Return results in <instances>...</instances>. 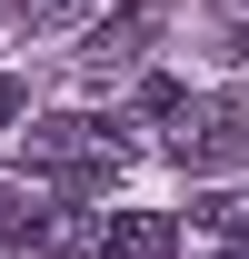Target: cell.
<instances>
[{
  "instance_id": "1",
  "label": "cell",
  "mask_w": 249,
  "mask_h": 259,
  "mask_svg": "<svg viewBox=\"0 0 249 259\" xmlns=\"http://www.w3.org/2000/svg\"><path fill=\"white\" fill-rule=\"evenodd\" d=\"M10 140H20V169H40V180H120L130 169V140L110 120H90V110L30 120V130H10Z\"/></svg>"
},
{
  "instance_id": "2",
  "label": "cell",
  "mask_w": 249,
  "mask_h": 259,
  "mask_svg": "<svg viewBox=\"0 0 249 259\" xmlns=\"http://www.w3.org/2000/svg\"><path fill=\"white\" fill-rule=\"evenodd\" d=\"M150 40H159V0H120V10H110V20L80 40V80H90V90L130 80V70L150 60Z\"/></svg>"
},
{
  "instance_id": "3",
  "label": "cell",
  "mask_w": 249,
  "mask_h": 259,
  "mask_svg": "<svg viewBox=\"0 0 249 259\" xmlns=\"http://www.w3.org/2000/svg\"><path fill=\"white\" fill-rule=\"evenodd\" d=\"M249 150V110H229V100H180V120H170V160L180 169H219Z\"/></svg>"
},
{
  "instance_id": "4",
  "label": "cell",
  "mask_w": 249,
  "mask_h": 259,
  "mask_svg": "<svg viewBox=\"0 0 249 259\" xmlns=\"http://www.w3.org/2000/svg\"><path fill=\"white\" fill-rule=\"evenodd\" d=\"M90 249L100 259H170L180 249V220H170V209H110V220L90 229Z\"/></svg>"
},
{
  "instance_id": "5",
  "label": "cell",
  "mask_w": 249,
  "mask_h": 259,
  "mask_svg": "<svg viewBox=\"0 0 249 259\" xmlns=\"http://www.w3.org/2000/svg\"><path fill=\"white\" fill-rule=\"evenodd\" d=\"M189 220L210 229V239H249V190H210L199 209H189Z\"/></svg>"
},
{
  "instance_id": "6",
  "label": "cell",
  "mask_w": 249,
  "mask_h": 259,
  "mask_svg": "<svg viewBox=\"0 0 249 259\" xmlns=\"http://www.w3.org/2000/svg\"><path fill=\"white\" fill-rule=\"evenodd\" d=\"M70 10H80V0H10V20H20V30H50V20H70Z\"/></svg>"
},
{
  "instance_id": "7",
  "label": "cell",
  "mask_w": 249,
  "mask_h": 259,
  "mask_svg": "<svg viewBox=\"0 0 249 259\" xmlns=\"http://www.w3.org/2000/svg\"><path fill=\"white\" fill-rule=\"evenodd\" d=\"M20 110H30V90H20V80H10V70H0V140H10V130H20Z\"/></svg>"
}]
</instances>
